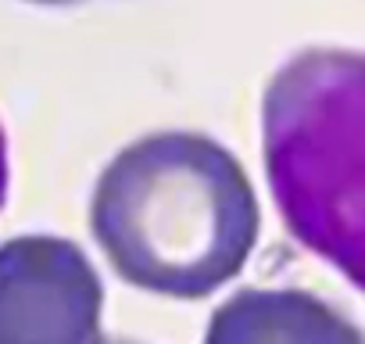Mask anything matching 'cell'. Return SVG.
Here are the masks:
<instances>
[{"instance_id":"obj_4","label":"cell","mask_w":365,"mask_h":344,"mask_svg":"<svg viewBox=\"0 0 365 344\" xmlns=\"http://www.w3.org/2000/svg\"><path fill=\"white\" fill-rule=\"evenodd\" d=\"M8 198V147H4V133H0V208Z\"/></svg>"},{"instance_id":"obj_3","label":"cell","mask_w":365,"mask_h":344,"mask_svg":"<svg viewBox=\"0 0 365 344\" xmlns=\"http://www.w3.org/2000/svg\"><path fill=\"white\" fill-rule=\"evenodd\" d=\"M205 344H365V333L308 290L251 287L212 312Z\"/></svg>"},{"instance_id":"obj_5","label":"cell","mask_w":365,"mask_h":344,"mask_svg":"<svg viewBox=\"0 0 365 344\" xmlns=\"http://www.w3.org/2000/svg\"><path fill=\"white\" fill-rule=\"evenodd\" d=\"M33 4H72V0H33Z\"/></svg>"},{"instance_id":"obj_1","label":"cell","mask_w":365,"mask_h":344,"mask_svg":"<svg viewBox=\"0 0 365 344\" xmlns=\"http://www.w3.org/2000/svg\"><path fill=\"white\" fill-rule=\"evenodd\" d=\"M258 223V198L237 154L187 129L122 147L90 205V230L115 273L179 301L226 287L247 265Z\"/></svg>"},{"instance_id":"obj_6","label":"cell","mask_w":365,"mask_h":344,"mask_svg":"<svg viewBox=\"0 0 365 344\" xmlns=\"http://www.w3.org/2000/svg\"><path fill=\"white\" fill-rule=\"evenodd\" d=\"M108 344H129V340H108Z\"/></svg>"},{"instance_id":"obj_2","label":"cell","mask_w":365,"mask_h":344,"mask_svg":"<svg viewBox=\"0 0 365 344\" xmlns=\"http://www.w3.org/2000/svg\"><path fill=\"white\" fill-rule=\"evenodd\" d=\"M104 283L65 237L29 233L0 244V344H108Z\"/></svg>"}]
</instances>
